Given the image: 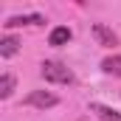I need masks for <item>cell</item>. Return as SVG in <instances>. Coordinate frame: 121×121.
Wrapping results in <instances>:
<instances>
[{
	"label": "cell",
	"instance_id": "6da1fadb",
	"mask_svg": "<svg viewBox=\"0 0 121 121\" xmlns=\"http://www.w3.org/2000/svg\"><path fill=\"white\" fill-rule=\"evenodd\" d=\"M39 73H42V79L45 82H51V85H73V70L68 68V65H62L56 59H45L39 65Z\"/></svg>",
	"mask_w": 121,
	"mask_h": 121
},
{
	"label": "cell",
	"instance_id": "7a4b0ae2",
	"mask_svg": "<svg viewBox=\"0 0 121 121\" xmlns=\"http://www.w3.org/2000/svg\"><path fill=\"white\" fill-rule=\"evenodd\" d=\"M26 104H28V107H37V110H51V107L59 104V99L51 90H34V93L26 96Z\"/></svg>",
	"mask_w": 121,
	"mask_h": 121
},
{
	"label": "cell",
	"instance_id": "3957f363",
	"mask_svg": "<svg viewBox=\"0 0 121 121\" xmlns=\"http://www.w3.org/2000/svg\"><path fill=\"white\" fill-rule=\"evenodd\" d=\"M42 23H45L42 14H14V17H9L3 26H6V28H20V26H42Z\"/></svg>",
	"mask_w": 121,
	"mask_h": 121
},
{
	"label": "cell",
	"instance_id": "277c9868",
	"mask_svg": "<svg viewBox=\"0 0 121 121\" xmlns=\"http://www.w3.org/2000/svg\"><path fill=\"white\" fill-rule=\"evenodd\" d=\"M93 37L99 39V45H107V48L118 45V37H116V31H113V28H107L104 23H93Z\"/></svg>",
	"mask_w": 121,
	"mask_h": 121
},
{
	"label": "cell",
	"instance_id": "5b68a950",
	"mask_svg": "<svg viewBox=\"0 0 121 121\" xmlns=\"http://www.w3.org/2000/svg\"><path fill=\"white\" fill-rule=\"evenodd\" d=\"M70 37H73V34H70V28H68V26H56V28L48 34V45L62 48V45H68V42H70Z\"/></svg>",
	"mask_w": 121,
	"mask_h": 121
},
{
	"label": "cell",
	"instance_id": "8992f818",
	"mask_svg": "<svg viewBox=\"0 0 121 121\" xmlns=\"http://www.w3.org/2000/svg\"><path fill=\"white\" fill-rule=\"evenodd\" d=\"M17 51H20V39H17L14 34H6V37H0V56H3V59L14 56Z\"/></svg>",
	"mask_w": 121,
	"mask_h": 121
},
{
	"label": "cell",
	"instance_id": "52a82bcc",
	"mask_svg": "<svg viewBox=\"0 0 121 121\" xmlns=\"http://www.w3.org/2000/svg\"><path fill=\"white\" fill-rule=\"evenodd\" d=\"M101 70H104L107 76H121V54L104 56V59H101Z\"/></svg>",
	"mask_w": 121,
	"mask_h": 121
},
{
	"label": "cell",
	"instance_id": "ba28073f",
	"mask_svg": "<svg viewBox=\"0 0 121 121\" xmlns=\"http://www.w3.org/2000/svg\"><path fill=\"white\" fill-rule=\"evenodd\" d=\"M90 110H93L101 121H121V113H116V110L107 107V104H90Z\"/></svg>",
	"mask_w": 121,
	"mask_h": 121
},
{
	"label": "cell",
	"instance_id": "9c48e42d",
	"mask_svg": "<svg viewBox=\"0 0 121 121\" xmlns=\"http://www.w3.org/2000/svg\"><path fill=\"white\" fill-rule=\"evenodd\" d=\"M14 85H17V79H14L11 73H3V76H0V99H11Z\"/></svg>",
	"mask_w": 121,
	"mask_h": 121
}]
</instances>
